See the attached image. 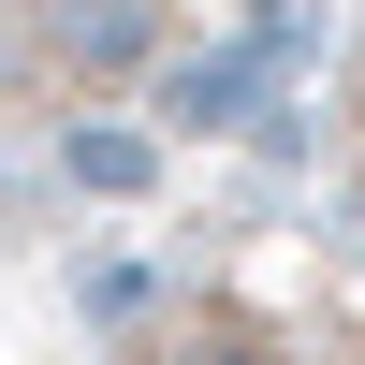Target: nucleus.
<instances>
[{
  "label": "nucleus",
  "instance_id": "1",
  "mask_svg": "<svg viewBox=\"0 0 365 365\" xmlns=\"http://www.w3.org/2000/svg\"><path fill=\"white\" fill-rule=\"evenodd\" d=\"M351 175H365V58H351Z\"/></svg>",
  "mask_w": 365,
  "mask_h": 365
}]
</instances>
